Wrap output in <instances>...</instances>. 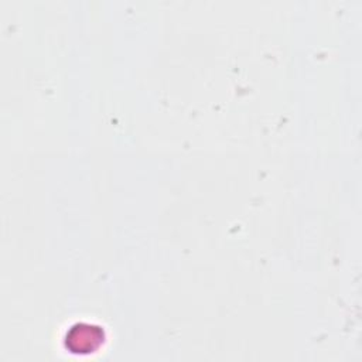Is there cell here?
I'll list each match as a JSON object with an SVG mask.
<instances>
[{"label": "cell", "instance_id": "obj_1", "mask_svg": "<svg viewBox=\"0 0 362 362\" xmlns=\"http://www.w3.org/2000/svg\"><path fill=\"white\" fill-rule=\"evenodd\" d=\"M103 341V332L99 327H93L89 324H78L72 327L69 334L66 335V344L72 351L83 352L96 349Z\"/></svg>", "mask_w": 362, "mask_h": 362}]
</instances>
